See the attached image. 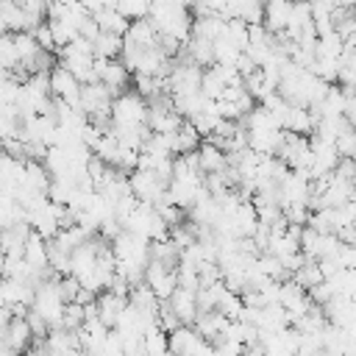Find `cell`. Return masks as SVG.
<instances>
[{"label":"cell","instance_id":"cell-6","mask_svg":"<svg viewBox=\"0 0 356 356\" xmlns=\"http://www.w3.org/2000/svg\"><path fill=\"white\" fill-rule=\"evenodd\" d=\"M95 303H97V320H100L108 331H114L120 314H122L125 306H128V298H120V295H111V292H100V295L95 298Z\"/></svg>","mask_w":356,"mask_h":356},{"label":"cell","instance_id":"cell-11","mask_svg":"<svg viewBox=\"0 0 356 356\" xmlns=\"http://www.w3.org/2000/svg\"><path fill=\"white\" fill-rule=\"evenodd\" d=\"M122 39L131 42L134 47H139V50H150V47L159 44V33H156V28L150 25V19L131 22V25H128V33H125Z\"/></svg>","mask_w":356,"mask_h":356},{"label":"cell","instance_id":"cell-9","mask_svg":"<svg viewBox=\"0 0 356 356\" xmlns=\"http://www.w3.org/2000/svg\"><path fill=\"white\" fill-rule=\"evenodd\" d=\"M92 19H95V25H97L100 33H114V36H125V33H128V22L117 14L114 3H103V6L92 14Z\"/></svg>","mask_w":356,"mask_h":356},{"label":"cell","instance_id":"cell-7","mask_svg":"<svg viewBox=\"0 0 356 356\" xmlns=\"http://www.w3.org/2000/svg\"><path fill=\"white\" fill-rule=\"evenodd\" d=\"M3 342H6V348H8V350H14L17 356H19V353H25V350L31 348L33 334H31V328H28L25 317H11V320H8L6 334H3Z\"/></svg>","mask_w":356,"mask_h":356},{"label":"cell","instance_id":"cell-15","mask_svg":"<svg viewBox=\"0 0 356 356\" xmlns=\"http://www.w3.org/2000/svg\"><path fill=\"white\" fill-rule=\"evenodd\" d=\"M114 8L128 25L147 19V14H150V3H145V0H120V3H114Z\"/></svg>","mask_w":356,"mask_h":356},{"label":"cell","instance_id":"cell-16","mask_svg":"<svg viewBox=\"0 0 356 356\" xmlns=\"http://www.w3.org/2000/svg\"><path fill=\"white\" fill-rule=\"evenodd\" d=\"M320 356H331V353H328V350H323V353H320Z\"/></svg>","mask_w":356,"mask_h":356},{"label":"cell","instance_id":"cell-2","mask_svg":"<svg viewBox=\"0 0 356 356\" xmlns=\"http://www.w3.org/2000/svg\"><path fill=\"white\" fill-rule=\"evenodd\" d=\"M95 78H97V83H103L114 97H117L120 92H128V86H131V72L122 67L120 58H114V61H100V58H95Z\"/></svg>","mask_w":356,"mask_h":356},{"label":"cell","instance_id":"cell-5","mask_svg":"<svg viewBox=\"0 0 356 356\" xmlns=\"http://www.w3.org/2000/svg\"><path fill=\"white\" fill-rule=\"evenodd\" d=\"M170 309H172V314L178 317V323L181 325H195V320H197V300H195V292H189V289H175L172 295H170Z\"/></svg>","mask_w":356,"mask_h":356},{"label":"cell","instance_id":"cell-3","mask_svg":"<svg viewBox=\"0 0 356 356\" xmlns=\"http://www.w3.org/2000/svg\"><path fill=\"white\" fill-rule=\"evenodd\" d=\"M145 284L150 286V292L156 295V300H170V295L178 289V275L172 267H164L159 261H147L145 267Z\"/></svg>","mask_w":356,"mask_h":356},{"label":"cell","instance_id":"cell-12","mask_svg":"<svg viewBox=\"0 0 356 356\" xmlns=\"http://www.w3.org/2000/svg\"><path fill=\"white\" fill-rule=\"evenodd\" d=\"M120 50H122V36H114V33H97V39L92 42V53L100 61L120 58Z\"/></svg>","mask_w":356,"mask_h":356},{"label":"cell","instance_id":"cell-10","mask_svg":"<svg viewBox=\"0 0 356 356\" xmlns=\"http://www.w3.org/2000/svg\"><path fill=\"white\" fill-rule=\"evenodd\" d=\"M197 164H200V172L203 175H217V172H225L228 159L211 142H200V147H197Z\"/></svg>","mask_w":356,"mask_h":356},{"label":"cell","instance_id":"cell-13","mask_svg":"<svg viewBox=\"0 0 356 356\" xmlns=\"http://www.w3.org/2000/svg\"><path fill=\"white\" fill-rule=\"evenodd\" d=\"M142 353L145 356H170L167 334L159 325H153V328L145 331V337H142Z\"/></svg>","mask_w":356,"mask_h":356},{"label":"cell","instance_id":"cell-1","mask_svg":"<svg viewBox=\"0 0 356 356\" xmlns=\"http://www.w3.org/2000/svg\"><path fill=\"white\" fill-rule=\"evenodd\" d=\"M147 120V100L139 97L134 89L120 92L111 100V125L125 128V125H145Z\"/></svg>","mask_w":356,"mask_h":356},{"label":"cell","instance_id":"cell-8","mask_svg":"<svg viewBox=\"0 0 356 356\" xmlns=\"http://www.w3.org/2000/svg\"><path fill=\"white\" fill-rule=\"evenodd\" d=\"M289 17H292V3H286V0H270V3L264 6L261 25H264L270 33H281V31H286Z\"/></svg>","mask_w":356,"mask_h":356},{"label":"cell","instance_id":"cell-14","mask_svg":"<svg viewBox=\"0 0 356 356\" xmlns=\"http://www.w3.org/2000/svg\"><path fill=\"white\" fill-rule=\"evenodd\" d=\"M292 284H298L303 292H309V289H314V286H320L325 278H323V273H320V267H317V261L314 259H309L300 270H295L292 273V278H289Z\"/></svg>","mask_w":356,"mask_h":356},{"label":"cell","instance_id":"cell-4","mask_svg":"<svg viewBox=\"0 0 356 356\" xmlns=\"http://www.w3.org/2000/svg\"><path fill=\"white\" fill-rule=\"evenodd\" d=\"M167 342H170V356H197L206 345L189 325H178L172 334H167Z\"/></svg>","mask_w":356,"mask_h":356}]
</instances>
